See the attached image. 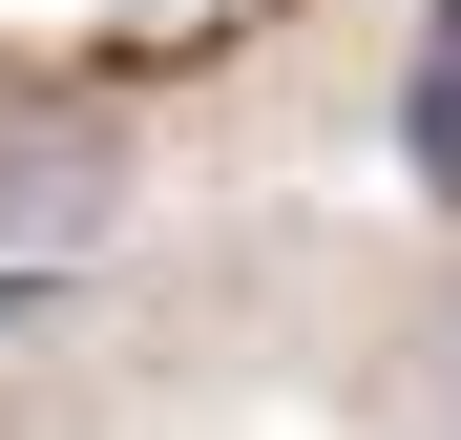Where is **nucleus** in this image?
I'll list each match as a JSON object with an SVG mask.
<instances>
[{"mask_svg":"<svg viewBox=\"0 0 461 440\" xmlns=\"http://www.w3.org/2000/svg\"><path fill=\"white\" fill-rule=\"evenodd\" d=\"M420 168H440V210H461V0H440V42H420Z\"/></svg>","mask_w":461,"mask_h":440,"instance_id":"f257e3e1","label":"nucleus"}]
</instances>
